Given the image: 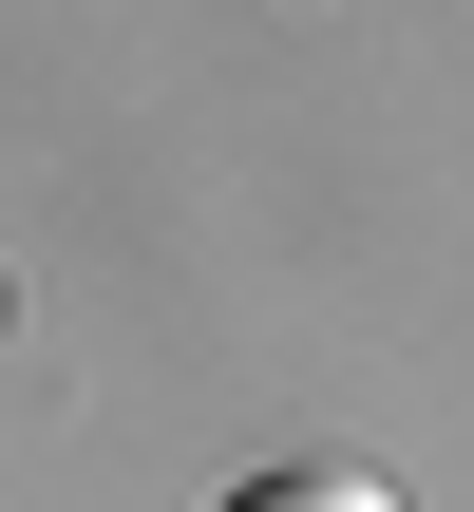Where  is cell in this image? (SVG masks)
I'll use <instances>...</instances> for the list:
<instances>
[{"label": "cell", "instance_id": "obj_1", "mask_svg": "<svg viewBox=\"0 0 474 512\" xmlns=\"http://www.w3.org/2000/svg\"><path fill=\"white\" fill-rule=\"evenodd\" d=\"M228 512H399V494H380V475H247Z\"/></svg>", "mask_w": 474, "mask_h": 512}]
</instances>
